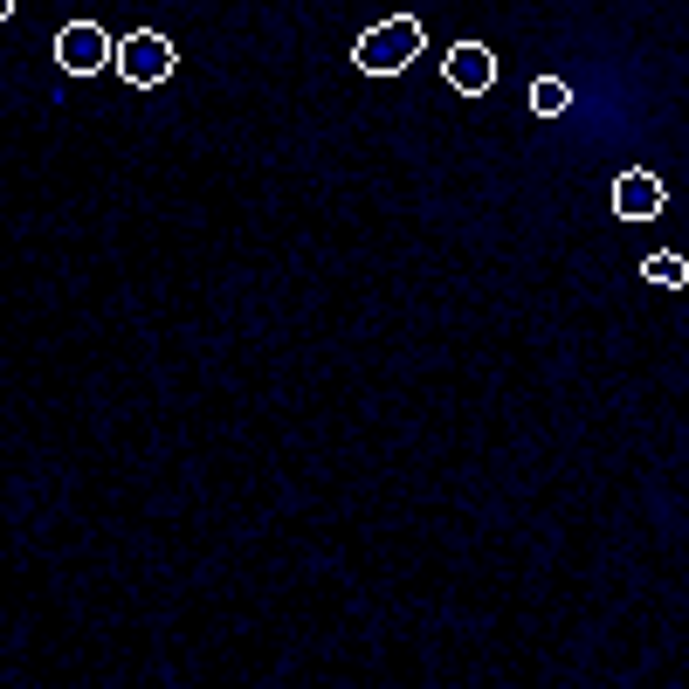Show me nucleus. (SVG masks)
<instances>
[{
	"label": "nucleus",
	"instance_id": "1",
	"mask_svg": "<svg viewBox=\"0 0 689 689\" xmlns=\"http://www.w3.org/2000/svg\"><path fill=\"white\" fill-rule=\"evenodd\" d=\"M421 49H428V28H421L414 14H393V21H380V28H366L359 49H352V62H359L366 76H400Z\"/></svg>",
	"mask_w": 689,
	"mask_h": 689
},
{
	"label": "nucleus",
	"instance_id": "7",
	"mask_svg": "<svg viewBox=\"0 0 689 689\" xmlns=\"http://www.w3.org/2000/svg\"><path fill=\"white\" fill-rule=\"evenodd\" d=\"M566 104H573V90L558 83V76H538V83H531V111H538V117H558Z\"/></svg>",
	"mask_w": 689,
	"mask_h": 689
},
{
	"label": "nucleus",
	"instance_id": "4",
	"mask_svg": "<svg viewBox=\"0 0 689 689\" xmlns=\"http://www.w3.org/2000/svg\"><path fill=\"white\" fill-rule=\"evenodd\" d=\"M442 70H449V90H462V97H483V90L496 83V55H490L483 42H455Z\"/></svg>",
	"mask_w": 689,
	"mask_h": 689
},
{
	"label": "nucleus",
	"instance_id": "3",
	"mask_svg": "<svg viewBox=\"0 0 689 689\" xmlns=\"http://www.w3.org/2000/svg\"><path fill=\"white\" fill-rule=\"evenodd\" d=\"M55 62H62L70 76H97L104 62H111V35H104L97 21H70V28L55 35Z\"/></svg>",
	"mask_w": 689,
	"mask_h": 689
},
{
	"label": "nucleus",
	"instance_id": "8",
	"mask_svg": "<svg viewBox=\"0 0 689 689\" xmlns=\"http://www.w3.org/2000/svg\"><path fill=\"white\" fill-rule=\"evenodd\" d=\"M8 14H14V0H0V21H8Z\"/></svg>",
	"mask_w": 689,
	"mask_h": 689
},
{
	"label": "nucleus",
	"instance_id": "6",
	"mask_svg": "<svg viewBox=\"0 0 689 689\" xmlns=\"http://www.w3.org/2000/svg\"><path fill=\"white\" fill-rule=\"evenodd\" d=\"M641 276H648L655 290H682V284H689V263H682V256H648Z\"/></svg>",
	"mask_w": 689,
	"mask_h": 689
},
{
	"label": "nucleus",
	"instance_id": "5",
	"mask_svg": "<svg viewBox=\"0 0 689 689\" xmlns=\"http://www.w3.org/2000/svg\"><path fill=\"white\" fill-rule=\"evenodd\" d=\"M614 214H620V222H648V214H662V179H655V173H620L614 179Z\"/></svg>",
	"mask_w": 689,
	"mask_h": 689
},
{
	"label": "nucleus",
	"instance_id": "2",
	"mask_svg": "<svg viewBox=\"0 0 689 689\" xmlns=\"http://www.w3.org/2000/svg\"><path fill=\"white\" fill-rule=\"evenodd\" d=\"M111 62H117V76L132 83V90H152V83H166L173 76V42L166 35H152V28H138V35H124L117 49H111Z\"/></svg>",
	"mask_w": 689,
	"mask_h": 689
}]
</instances>
